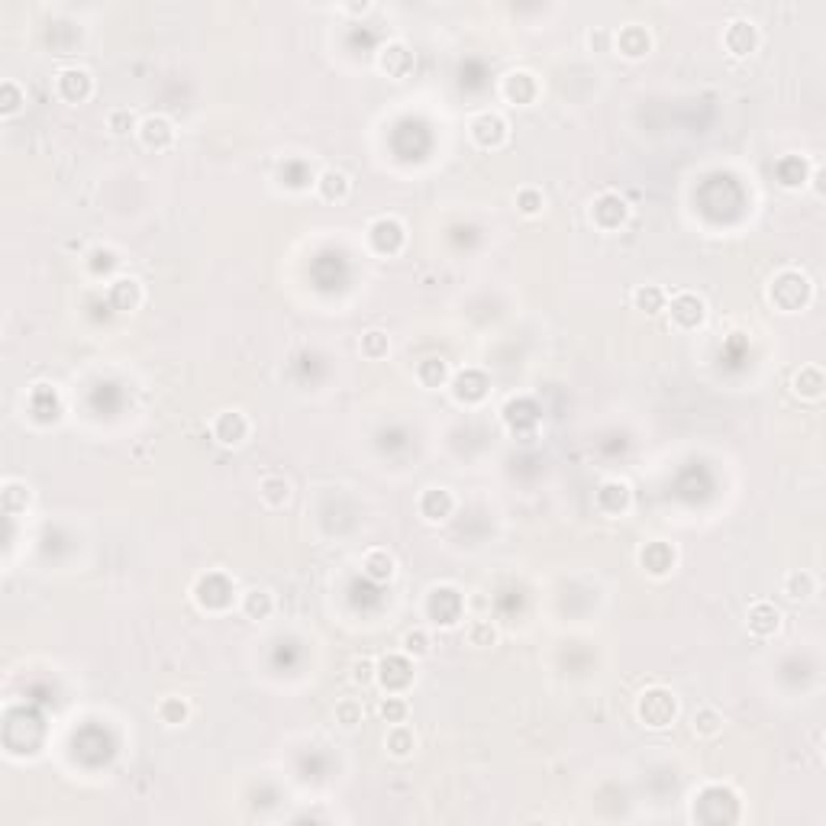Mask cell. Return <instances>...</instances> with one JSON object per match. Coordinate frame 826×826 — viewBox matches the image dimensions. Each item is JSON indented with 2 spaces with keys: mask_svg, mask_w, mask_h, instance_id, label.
Returning <instances> with one entry per match:
<instances>
[{
  "mask_svg": "<svg viewBox=\"0 0 826 826\" xmlns=\"http://www.w3.org/2000/svg\"><path fill=\"white\" fill-rule=\"evenodd\" d=\"M810 294H813L810 278L797 272V268H785V272H778L769 284V300L781 310V314H797L801 307H807Z\"/></svg>",
  "mask_w": 826,
  "mask_h": 826,
  "instance_id": "obj_1",
  "label": "cell"
},
{
  "mask_svg": "<svg viewBox=\"0 0 826 826\" xmlns=\"http://www.w3.org/2000/svg\"><path fill=\"white\" fill-rule=\"evenodd\" d=\"M636 717L643 727L649 729H665L675 723L678 717V697L671 695L669 687H645L636 701Z\"/></svg>",
  "mask_w": 826,
  "mask_h": 826,
  "instance_id": "obj_2",
  "label": "cell"
},
{
  "mask_svg": "<svg viewBox=\"0 0 826 826\" xmlns=\"http://www.w3.org/2000/svg\"><path fill=\"white\" fill-rule=\"evenodd\" d=\"M194 601L206 613H223L236 601V585L226 578L223 571H206L194 581Z\"/></svg>",
  "mask_w": 826,
  "mask_h": 826,
  "instance_id": "obj_3",
  "label": "cell"
},
{
  "mask_svg": "<svg viewBox=\"0 0 826 826\" xmlns=\"http://www.w3.org/2000/svg\"><path fill=\"white\" fill-rule=\"evenodd\" d=\"M465 613V597L459 587H433L426 594V617L436 623V627H455Z\"/></svg>",
  "mask_w": 826,
  "mask_h": 826,
  "instance_id": "obj_4",
  "label": "cell"
},
{
  "mask_svg": "<svg viewBox=\"0 0 826 826\" xmlns=\"http://www.w3.org/2000/svg\"><path fill=\"white\" fill-rule=\"evenodd\" d=\"M375 681H378L388 695H404L407 687L413 685V662L407 653H394V655H384V659H378V675H375Z\"/></svg>",
  "mask_w": 826,
  "mask_h": 826,
  "instance_id": "obj_5",
  "label": "cell"
},
{
  "mask_svg": "<svg viewBox=\"0 0 826 826\" xmlns=\"http://www.w3.org/2000/svg\"><path fill=\"white\" fill-rule=\"evenodd\" d=\"M665 307H669L671 326H678V330H697L707 320V304L691 291H678L675 298L665 300Z\"/></svg>",
  "mask_w": 826,
  "mask_h": 826,
  "instance_id": "obj_6",
  "label": "cell"
},
{
  "mask_svg": "<svg viewBox=\"0 0 826 826\" xmlns=\"http://www.w3.org/2000/svg\"><path fill=\"white\" fill-rule=\"evenodd\" d=\"M629 220V204L613 190H603L601 198L591 204V223L603 232H613Z\"/></svg>",
  "mask_w": 826,
  "mask_h": 826,
  "instance_id": "obj_7",
  "label": "cell"
},
{
  "mask_svg": "<svg viewBox=\"0 0 826 826\" xmlns=\"http://www.w3.org/2000/svg\"><path fill=\"white\" fill-rule=\"evenodd\" d=\"M368 242H372V249L381 252V256H397L407 242V230L397 216H378V220L368 226Z\"/></svg>",
  "mask_w": 826,
  "mask_h": 826,
  "instance_id": "obj_8",
  "label": "cell"
},
{
  "mask_svg": "<svg viewBox=\"0 0 826 826\" xmlns=\"http://www.w3.org/2000/svg\"><path fill=\"white\" fill-rule=\"evenodd\" d=\"M55 91L62 100H68V104H84V100L94 94V78L88 68L81 65H68L62 68L55 75Z\"/></svg>",
  "mask_w": 826,
  "mask_h": 826,
  "instance_id": "obj_9",
  "label": "cell"
},
{
  "mask_svg": "<svg viewBox=\"0 0 826 826\" xmlns=\"http://www.w3.org/2000/svg\"><path fill=\"white\" fill-rule=\"evenodd\" d=\"M471 139L478 142L481 149H501L507 142V120L494 110H485L471 120Z\"/></svg>",
  "mask_w": 826,
  "mask_h": 826,
  "instance_id": "obj_10",
  "label": "cell"
},
{
  "mask_svg": "<svg viewBox=\"0 0 826 826\" xmlns=\"http://www.w3.org/2000/svg\"><path fill=\"white\" fill-rule=\"evenodd\" d=\"M210 433L220 446H242L249 439V420L242 410H220L210 423Z\"/></svg>",
  "mask_w": 826,
  "mask_h": 826,
  "instance_id": "obj_11",
  "label": "cell"
},
{
  "mask_svg": "<svg viewBox=\"0 0 826 826\" xmlns=\"http://www.w3.org/2000/svg\"><path fill=\"white\" fill-rule=\"evenodd\" d=\"M723 46H727V52L736 58L752 55L755 46H759V30H755V23L746 20V17L729 20L727 30H723Z\"/></svg>",
  "mask_w": 826,
  "mask_h": 826,
  "instance_id": "obj_12",
  "label": "cell"
},
{
  "mask_svg": "<svg viewBox=\"0 0 826 826\" xmlns=\"http://www.w3.org/2000/svg\"><path fill=\"white\" fill-rule=\"evenodd\" d=\"M139 139H142V146L146 149H156V152H162V149H172L174 146V123L168 120V116H162V114H149V116H142L139 120Z\"/></svg>",
  "mask_w": 826,
  "mask_h": 826,
  "instance_id": "obj_13",
  "label": "cell"
},
{
  "mask_svg": "<svg viewBox=\"0 0 826 826\" xmlns=\"http://www.w3.org/2000/svg\"><path fill=\"white\" fill-rule=\"evenodd\" d=\"M488 388H491L488 375L478 372V368H465V372H459L452 378V397L459 404H481Z\"/></svg>",
  "mask_w": 826,
  "mask_h": 826,
  "instance_id": "obj_14",
  "label": "cell"
},
{
  "mask_svg": "<svg viewBox=\"0 0 826 826\" xmlns=\"http://www.w3.org/2000/svg\"><path fill=\"white\" fill-rule=\"evenodd\" d=\"M675 562H678L675 545L662 543V539H653V543H645L643 549H639V565H643L649 575H655V578H665V575L675 569Z\"/></svg>",
  "mask_w": 826,
  "mask_h": 826,
  "instance_id": "obj_15",
  "label": "cell"
},
{
  "mask_svg": "<svg viewBox=\"0 0 826 826\" xmlns=\"http://www.w3.org/2000/svg\"><path fill=\"white\" fill-rule=\"evenodd\" d=\"M746 627H749L752 636L759 639L775 636L778 629H781V611L771 601H755L749 607V613H746Z\"/></svg>",
  "mask_w": 826,
  "mask_h": 826,
  "instance_id": "obj_16",
  "label": "cell"
},
{
  "mask_svg": "<svg viewBox=\"0 0 826 826\" xmlns=\"http://www.w3.org/2000/svg\"><path fill=\"white\" fill-rule=\"evenodd\" d=\"M501 94H504L510 104L529 107L539 94V81H536V75H529V72L517 68V72H507L504 75V81H501Z\"/></svg>",
  "mask_w": 826,
  "mask_h": 826,
  "instance_id": "obj_17",
  "label": "cell"
},
{
  "mask_svg": "<svg viewBox=\"0 0 826 826\" xmlns=\"http://www.w3.org/2000/svg\"><path fill=\"white\" fill-rule=\"evenodd\" d=\"M504 420L517 436H529L539 426V407L529 397H513L510 404L504 407Z\"/></svg>",
  "mask_w": 826,
  "mask_h": 826,
  "instance_id": "obj_18",
  "label": "cell"
},
{
  "mask_svg": "<svg viewBox=\"0 0 826 826\" xmlns=\"http://www.w3.org/2000/svg\"><path fill=\"white\" fill-rule=\"evenodd\" d=\"M594 501H597V507H601V510L607 513V517H620V513H627V507H629V501H633V494H629V485H627V481L611 478V481H603L601 488H597Z\"/></svg>",
  "mask_w": 826,
  "mask_h": 826,
  "instance_id": "obj_19",
  "label": "cell"
},
{
  "mask_svg": "<svg viewBox=\"0 0 826 826\" xmlns=\"http://www.w3.org/2000/svg\"><path fill=\"white\" fill-rule=\"evenodd\" d=\"M378 68L388 78H407L413 68V52L407 49L404 42H388L378 52Z\"/></svg>",
  "mask_w": 826,
  "mask_h": 826,
  "instance_id": "obj_20",
  "label": "cell"
},
{
  "mask_svg": "<svg viewBox=\"0 0 826 826\" xmlns=\"http://www.w3.org/2000/svg\"><path fill=\"white\" fill-rule=\"evenodd\" d=\"M452 510H455V497H452V491H449V488H426L420 494L423 520L442 523V520H449V517H452Z\"/></svg>",
  "mask_w": 826,
  "mask_h": 826,
  "instance_id": "obj_21",
  "label": "cell"
},
{
  "mask_svg": "<svg viewBox=\"0 0 826 826\" xmlns=\"http://www.w3.org/2000/svg\"><path fill=\"white\" fill-rule=\"evenodd\" d=\"M107 300L114 310L130 314V310H136L142 304V284L136 278H114L107 284Z\"/></svg>",
  "mask_w": 826,
  "mask_h": 826,
  "instance_id": "obj_22",
  "label": "cell"
},
{
  "mask_svg": "<svg viewBox=\"0 0 826 826\" xmlns=\"http://www.w3.org/2000/svg\"><path fill=\"white\" fill-rule=\"evenodd\" d=\"M314 188H316V194H320V200H326V204H339V200L349 198L352 181H349L346 172H339V168H326V172L316 174Z\"/></svg>",
  "mask_w": 826,
  "mask_h": 826,
  "instance_id": "obj_23",
  "label": "cell"
},
{
  "mask_svg": "<svg viewBox=\"0 0 826 826\" xmlns=\"http://www.w3.org/2000/svg\"><path fill=\"white\" fill-rule=\"evenodd\" d=\"M394 555L388 552V549H368V552L362 555V575L368 581H375V585H384V581L394 578Z\"/></svg>",
  "mask_w": 826,
  "mask_h": 826,
  "instance_id": "obj_24",
  "label": "cell"
},
{
  "mask_svg": "<svg viewBox=\"0 0 826 826\" xmlns=\"http://www.w3.org/2000/svg\"><path fill=\"white\" fill-rule=\"evenodd\" d=\"M613 39H617V49L623 52L627 58H639V55H645V52L653 49V39H649V33H645L639 23L623 26V30H620Z\"/></svg>",
  "mask_w": 826,
  "mask_h": 826,
  "instance_id": "obj_25",
  "label": "cell"
},
{
  "mask_svg": "<svg viewBox=\"0 0 826 826\" xmlns=\"http://www.w3.org/2000/svg\"><path fill=\"white\" fill-rule=\"evenodd\" d=\"M384 749L394 755V759H407L417 749V733H413L407 723H391L388 736H384Z\"/></svg>",
  "mask_w": 826,
  "mask_h": 826,
  "instance_id": "obj_26",
  "label": "cell"
},
{
  "mask_svg": "<svg viewBox=\"0 0 826 826\" xmlns=\"http://www.w3.org/2000/svg\"><path fill=\"white\" fill-rule=\"evenodd\" d=\"M823 372H820V365H804L801 372L794 375V394L807 397V400H820L823 397Z\"/></svg>",
  "mask_w": 826,
  "mask_h": 826,
  "instance_id": "obj_27",
  "label": "cell"
},
{
  "mask_svg": "<svg viewBox=\"0 0 826 826\" xmlns=\"http://www.w3.org/2000/svg\"><path fill=\"white\" fill-rule=\"evenodd\" d=\"M813 591H817V581H813L810 571L794 569V571H788L785 581H781V594H785L788 601H807V597H813Z\"/></svg>",
  "mask_w": 826,
  "mask_h": 826,
  "instance_id": "obj_28",
  "label": "cell"
},
{
  "mask_svg": "<svg viewBox=\"0 0 826 826\" xmlns=\"http://www.w3.org/2000/svg\"><path fill=\"white\" fill-rule=\"evenodd\" d=\"M30 410L36 420H55L58 417V394L52 384H36L30 394Z\"/></svg>",
  "mask_w": 826,
  "mask_h": 826,
  "instance_id": "obj_29",
  "label": "cell"
},
{
  "mask_svg": "<svg viewBox=\"0 0 826 826\" xmlns=\"http://www.w3.org/2000/svg\"><path fill=\"white\" fill-rule=\"evenodd\" d=\"M258 497L265 501V507L278 510V507H284L291 501V481L282 478V475H268V478H262V485H258Z\"/></svg>",
  "mask_w": 826,
  "mask_h": 826,
  "instance_id": "obj_30",
  "label": "cell"
},
{
  "mask_svg": "<svg viewBox=\"0 0 826 826\" xmlns=\"http://www.w3.org/2000/svg\"><path fill=\"white\" fill-rule=\"evenodd\" d=\"M665 300H669V294H665L659 284H639V288L633 291V304H636V310H643V314H662V310H665Z\"/></svg>",
  "mask_w": 826,
  "mask_h": 826,
  "instance_id": "obj_31",
  "label": "cell"
},
{
  "mask_svg": "<svg viewBox=\"0 0 826 826\" xmlns=\"http://www.w3.org/2000/svg\"><path fill=\"white\" fill-rule=\"evenodd\" d=\"M242 613H246L249 620H265L268 613L274 611V601L268 591H262V587H252V591H246L240 601Z\"/></svg>",
  "mask_w": 826,
  "mask_h": 826,
  "instance_id": "obj_32",
  "label": "cell"
},
{
  "mask_svg": "<svg viewBox=\"0 0 826 826\" xmlns=\"http://www.w3.org/2000/svg\"><path fill=\"white\" fill-rule=\"evenodd\" d=\"M417 378H420L423 388H442L449 381V365L446 358H423L420 365H417Z\"/></svg>",
  "mask_w": 826,
  "mask_h": 826,
  "instance_id": "obj_33",
  "label": "cell"
},
{
  "mask_svg": "<svg viewBox=\"0 0 826 826\" xmlns=\"http://www.w3.org/2000/svg\"><path fill=\"white\" fill-rule=\"evenodd\" d=\"M775 174L785 188H801L804 178H807V162H804L801 156H785L775 165Z\"/></svg>",
  "mask_w": 826,
  "mask_h": 826,
  "instance_id": "obj_34",
  "label": "cell"
},
{
  "mask_svg": "<svg viewBox=\"0 0 826 826\" xmlns=\"http://www.w3.org/2000/svg\"><path fill=\"white\" fill-rule=\"evenodd\" d=\"M691 729H695V736H701V739H711V736L723 733V717H720V711H713V707H701V711L691 717Z\"/></svg>",
  "mask_w": 826,
  "mask_h": 826,
  "instance_id": "obj_35",
  "label": "cell"
},
{
  "mask_svg": "<svg viewBox=\"0 0 826 826\" xmlns=\"http://www.w3.org/2000/svg\"><path fill=\"white\" fill-rule=\"evenodd\" d=\"M465 643L475 645V649H491L497 643V629L491 620H471L465 627Z\"/></svg>",
  "mask_w": 826,
  "mask_h": 826,
  "instance_id": "obj_36",
  "label": "cell"
},
{
  "mask_svg": "<svg viewBox=\"0 0 826 826\" xmlns=\"http://www.w3.org/2000/svg\"><path fill=\"white\" fill-rule=\"evenodd\" d=\"M362 720H365V707L358 697H342V701L336 704V723L342 729H356Z\"/></svg>",
  "mask_w": 826,
  "mask_h": 826,
  "instance_id": "obj_37",
  "label": "cell"
},
{
  "mask_svg": "<svg viewBox=\"0 0 826 826\" xmlns=\"http://www.w3.org/2000/svg\"><path fill=\"white\" fill-rule=\"evenodd\" d=\"M407 713H410V704H407L404 695H388V697H381L378 717L384 720V723H404Z\"/></svg>",
  "mask_w": 826,
  "mask_h": 826,
  "instance_id": "obj_38",
  "label": "cell"
},
{
  "mask_svg": "<svg viewBox=\"0 0 826 826\" xmlns=\"http://www.w3.org/2000/svg\"><path fill=\"white\" fill-rule=\"evenodd\" d=\"M158 717H162L165 727H181L184 720L190 717V707L181 697H165V701L158 704Z\"/></svg>",
  "mask_w": 826,
  "mask_h": 826,
  "instance_id": "obj_39",
  "label": "cell"
},
{
  "mask_svg": "<svg viewBox=\"0 0 826 826\" xmlns=\"http://www.w3.org/2000/svg\"><path fill=\"white\" fill-rule=\"evenodd\" d=\"M30 485H20V481H4V504H7V513H17L30 507Z\"/></svg>",
  "mask_w": 826,
  "mask_h": 826,
  "instance_id": "obj_40",
  "label": "cell"
},
{
  "mask_svg": "<svg viewBox=\"0 0 826 826\" xmlns=\"http://www.w3.org/2000/svg\"><path fill=\"white\" fill-rule=\"evenodd\" d=\"M23 100H26V94L20 91V84L17 81H4L0 84V114L4 116H13L17 114L20 107H23Z\"/></svg>",
  "mask_w": 826,
  "mask_h": 826,
  "instance_id": "obj_41",
  "label": "cell"
},
{
  "mask_svg": "<svg viewBox=\"0 0 826 826\" xmlns=\"http://www.w3.org/2000/svg\"><path fill=\"white\" fill-rule=\"evenodd\" d=\"M388 333L384 330H368V333H362V356H368V358H381V356H388Z\"/></svg>",
  "mask_w": 826,
  "mask_h": 826,
  "instance_id": "obj_42",
  "label": "cell"
},
{
  "mask_svg": "<svg viewBox=\"0 0 826 826\" xmlns=\"http://www.w3.org/2000/svg\"><path fill=\"white\" fill-rule=\"evenodd\" d=\"M404 653L410 655V659L430 655V633H426V629H410V633H404Z\"/></svg>",
  "mask_w": 826,
  "mask_h": 826,
  "instance_id": "obj_43",
  "label": "cell"
},
{
  "mask_svg": "<svg viewBox=\"0 0 826 826\" xmlns=\"http://www.w3.org/2000/svg\"><path fill=\"white\" fill-rule=\"evenodd\" d=\"M517 206H520V214H527V216L543 214V206H545L543 190H536V188H520V190H517Z\"/></svg>",
  "mask_w": 826,
  "mask_h": 826,
  "instance_id": "obj_44",
  "label": "cell"
},
{
  "mask_svg": "<svg viewBox=\"0 0 826 826\" xmlns=\"http://www.w3.org/2000/svg\"><path fill=\"white\" fill-rule=\"evenodd\" d=\"M107 126H110V132H114V136H126V132L139 130V120L132 116V110L123 107V110H110Z\"/></svg>",
  "mask_w": 826,
  "mask_h": 826,
  "instance_id": "obj_45",
  "label": "cell"
},
{
  "mask_svg": "<svg viewBox=\"0 0 826 826\" xmlns=\"http://www.w3.org/2000/svg\"><path fill=\"white\" fill-rule=\"evenodd\" d=\"M375 675H378V662L375 659H356L352 662V681L362 687L375 685Z\"/></svg>",
  "mask_w": 826,
  "mask_h": 826,
  "instance_id": "obj_46",
  "label": "cell"
}]
</instances>
